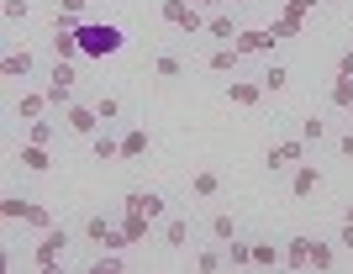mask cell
Returning <instances> with one entry per match:
<instances>
[{"label":"cell","mask_w":353,"mask_h":274,"mask_svg":"<svg viewBox=\"0 0 353 274\" xmlns=\"http://www.w3.org/2000/svg\"><path fill=\"white\" fill-rule=\"evenodd\" d=\"M121 43H127V32L111 21H79V53L85 58H111L121 53Z\"/></svg>","instance_id":"obj_1"},{"label":"cell","mask_w":353,"mask_h":274,"mask_svg":"<svg viewBox=\"0 0 353 274\" xmlns=\"http://www.w3.org/2000/svg\"><path fill=\"white\" fill-rule=\"evenodd\" d=\"M159 21H163V27H174V32H206L211 11H201L195 0H163V6H159Z\"/></svg>","instance_id":"obj_2"},{"label":"cell","mask_w":353,"mask_h":274,"mask_svg":"<svg viewBox=\"0 0 353 274\" xmlns=\"http://www.w3.org/2000/svg\"><path fill=\"white\" fill-rule=\"evenodd\" d=\"M63 253H69V227H48L43 243L32 248V264H37V269H59Z\"/></svg>","instance_id":"obj_3"},{"label":"cell","mask_w":353,"mask_h":274,"mask_svg":"<svg viewBox=\"0 0 353 274\" xmlns=\"http://www.w3.org/2000/svg\"><path fill=\"white\" fill-rule=\"evenodd\" d=\"M74 85H79V69H74V58H59L53 63V74H48V95H53V106H74Z\"/></svg>","instance_id":"obj_4"},{"label":"cell","mask_w":353,"mask_h":274,"mask_svg":"<svg viewBox=\"0 0 353 274\" xmlns=\"http://www.w3.org/2000/svg\"><path fill=\"white\" fill-rule=\"evenodd\" d=\"M301 159H306V143H295V137H290V143H274V148H269L264 164H269V174H290Z\"/></svg>","instance_id":"obj_5"},{"label":"cell","mask_w":353,"mask_h":274,"mask_svg":"<svg viewBox=\"0 0 353 274\" xmlns=\"http://www.w3.org/2000/svg\"><path fill=\"white\" fill-rule=\"evenodd\" d=\"M316 185H322V169H316L311 159H301L290 169V195H295V201H306V195H316Z\"/></svg>","instance_id":"obj_6"},{"label":"cell","mask_w":353,"mask_h":274,"mask_svg":"<svg viewBox=\"0 0 353 274\" xmlns=\"http://www.w3.org/2000/svg\"><path fill=\"white\" fill-rule=\"evenodd\" d=\"M127 211H132V217H148V222H163V195L159 190H132V195H127Z\"/></svg>","instance_id":"obj_7"},{"label":"cell","mask_w":353,"mask_h":274,"mask_svg":"<svg viewBox=\"0 0 353 274\" xmlns=\"http://www.w3.org/2000/svg\"><path fill=\"white\" fill-rule=\"evenodd\" d=\"M63 121H69V132H79V137H95V132H101V111H95V106H69Z\"/></svg>","instance_id":"obj_8"},{"label":"cell","mask_w":353,"mask_h":274,"mask_svg":"<svg viewBox=\"0 0 353 274\" xmlns=\"http://www.w3.org/2000/svg\"><path fill=\"white\" fill-rule=\"evenodd\" d=\"M237 16H232V6H221V11H211V21H206V37H216V43H237Z\"/></svg>","instance_id":"obj_9"},{"label":"cell","mask_w":353,"mask_h":274,"mask_svg":"<svg viewBox=\"0 0 353 274\" xmlns=\"http://www.w3.org/2000/svg\"><path fill=\"white\" fill-rule=\"evenodd\" d=\"M237 53H243V58H248V53H269V48H274V37H269V27L264 32H253V27H243V32H237Z\"/></svg>","instance_id":"obj_10"},{"label":"cell","mask_w":353,"mask_h":274,"mask_svg":"<svg viewBox=\"0 0 353 274\" xmlns=\"http://www.w3.org/2000/svg\"><path fill=\"white\" fill-rule=\"evenodd\" d=\"M48 106H53V95H48V90H32V95H21V101H16V116H21V121H37Z\"/></svg>","instance_id":"obj_11"},{"label":"cell","mask_w":353,"mask_h":274,"mask_svg":"<svg viewBox=\"0 0 353 274\" xmlns=\"http://www.w3.org/2000/svg\"><path fill=\"white\" fill-rule=\"evenodd\" d=\"M227 95H232V106H259L269 90H264V85H253V79H232V90H227Z\"/></svg>","instance_id":"obj_12"},{"label":"cell","mask_w":353,"mask_h":274,"mask_svg":"<svg viewBox=\"0 0 353 274\" xmlns=\"http://www.w3.org/2000/svg\"><path fill=\"white\" fill-rule=\"evenodd\" d=\"M53 53H59V58H85V53H79V27H53Z\"/></svg>","instance_id":"obj_13"},{"label":"cell","mask_w":353,"mask_h":274,"mask_svg":"<svg viewBox=\"0 0 353 274\" xmlns=\"http://www.w3.org/2000/svg\"><path fill=\"white\" fill-rule=\"evenodd\" d=\"M21 164H27L32 174H48V169H53V153H48L43 143H27V148H21Z\"/></svg>","instance_id":"obj_14"},{"label":"cell","mask_w":353,"mask_h":274,"mask_svg":"<svg viewBox=\"0 0 353 274\" xmlns=\"http://www.w3.org/2000/svg\"><path fill=\"white\" fill-rule=\"evenodd\" d=\"M285 264L290 269H311V237H290L285 243Z\"/></svg>","instance_id":"obj_15"},{"label":"cell","mask_w":353,"mask_h":274,"mask_svg":"<svg viewBox=\"0 0 353 274\" xmlns=\"http://www.w3.org/2000/svg\"><path fill=\"white\" fill-rule=\"evenodd\" d=\"M90 153L101 164H117L121 159V137H105V132H95V143H90Z\"/></svg>","instance_id":"obj_16"},{"label":"cell","mask_w":353,"mask_h":274,"mask_svg":"<svg viewBox=\"0 0 353 274\" xmlns=\"http://www.w3.org/2000/svg\"><path fill=\"white\" fill-rule=\"evenodd\" d=\"M163 243H169V248H185V243H190V222H185V217H169V222H163Z\"/></svg>","instance_id":"obj_17"},{"label":"cell","mask_w":353,"mask_h":274,"mask_svg":"<svg viewBox=\"0 0 353 274\" xmlns=\"http://www.w3.org/2000/svg\"><path fill=\"white\" fill-rule=\"evenodd\" d=\"M269 37H274V43H290V37H301V21H290V16H274V21H269Z\"/></svg>","instance_id":"obj_18"},{"label":"cell","mask_w":353,"mask_h":274,"mask_svg":"<svg viewBox=\"0 0 353 274\" xmlns=\"http://www.w3.org/2000/svg\"><path fill=\"white\" fill-rule=\"evenodd\" d=\"M148 148H153V143H148V132L137 127V132H127V137H121V159H143Z\"/></svg>","instance_id":"obj_19"},{"label":"cell","mask_w":353,"mask_h":274,"mask_svg":"<svg viewBox=\"0 0 353 274\" xmlns=\"http://www.w3.org/2000/svg\"><path fill=\"white\" fill-rule=\"evenodd\" d=\"M253 264H259V269H274V264H285V248H274V243H253Z\"/></svg>","instance_id":"obj_20"},{"label":"cell","mask_w":353,"mask_h":274,"mask_svg":"<svg viewBox=\"0 0 353 274\" xmlns=\"http://www.w3.org/2000/svg\"><path fill=\"white\" fill-rule=\"evenodd\" d=\"M195 195H201V201H211V195H216V190H221V174L216 169H201V174H195Z\"/></svg>","instance_id":"obj_21"},{"label":"cell","mask_w":353,"mask_h":274,"mask_svg":"<svg viewBox=\"0 0 353 274\" xmlns=\"http://www.w3.org/2000/svg\"><path fill=\"white\" fill-rule=\"evenodd\" d=\"M237 58H243V53H237L232 43H221L216 53H211V69H216V74H232V69H237Z\"/></svg>","instance_id":"obj_22"},{"label":"cell","mask_w":353,"mask_h":274,"mask_svg":"<svg viewBox=\"0 0 353 274\" xmlns=\"http://www.w3.org/2000/svg\"><path fill=\"white\" fill-rule=\"evenodd\" d=\"M27 211H32V201H21V195H6V201H0V217L6 222H27Z\"/></svg>","instance_id":"obj_23"},{"label":"cell","mask_w":353,"mask_h":274,"mask_svg":"<svg viewBox=\"0 0 353 274\" xmlns=\"http://www.w3.org/2000/svg\"><path fill=\"white\" fill-rule=\"evenodd\" d=\"M27 227H32V232H48V227H59V217H53L48 206H37V201H32V211H27Z\"/></svg>","instance_id":"obj_24"},{"label":"cell","mask_w":353,"mask_h":274,"mask_svg":"<svg viewBox=\"0 0 353 274\" xmlns=\"http://www.w3.org/2000/svg\"><path fill=\"white\" fill-rule=\"evenodd\" d=\"M348 101H353V74H332V106L348 111Z\"/></svg>","instance_id":"obj_25"},{"label":"cell","mask_w":353,"mask_h":274,"mask_svg":"<svg viewBox=\"0 0 353 274\" xmlns=\"http://www.w3.org/2000/svg\"><path fill=\"white\" fill-rule=\"evenodd\" d=\"M311 269H316V274H322V269H332V243L311 237Z\"/></svg>","instance_id":"obj_26"},{"label":"cell","mask_w":353,"mask_h":274,"mask_svg":"<svg viewBox=\"0 0 353 274\" xmlns=\"http://www.w3.org/2000/svg\"><path fill=\"white\" fill-rule=\"evenodd\" d=\"M0 74H32V53H27V48H21V53H6Z\"/></svg>","instance_id":"obj_27"},{"label":"cell","mask_w":353,"mask_h":274,"mask_svg":"<svg viewBox=\"0 0 353 274\" xmlns=\"http://www.w3.org/2000/svg\"><path fill=\"white\" fill-rule=\"evenodd\" d=\"M148 227H153V222H148V217H132V211L121 217V232H127L132 243H143V237H148Z\"/></svg>","instance_id":"obj_28"},{"label":"cell","mask_w":353,"mask_h":274,"mask_svg":"<svg viewBox=\"0 0 353 274\" xmlns=\"http://www.w3.org/2000/svg\"><path fill=\"white\" fill-rule=\"evenodd\" d=\"M227 264H232V269H248L253 264V243H227Z\"/></svg>","instance_id":"obj_29"},{"label":"cell","mask_w":353,"mask_h":274,"mask_svg":"<svg viewBox=\"0 0 353 274\" xmlns=\"http://www.w3.org/2000/svg\"><path fill=\"white\" fill-rule=\"evenodd\" d=\"M85 237L105 248V237H111V222H105V217H85Z\"/></svg>","instance_id":"obj_30"},{"label":"cell","mask_w":353,"mask_h":274,"mask_svg":"<svg viewBox=\"0 0 353 274\" xmlns=\"http://www.w3.org/2000/svg\"><path fill=\"white\" fill-rule=\"evenodd\" d=\"M27 127H32V132H27V143H43V148L53 143V132H59L53 121H43V116H37V121H27Z\"/></svg>","instance_id":"obj_31"},{"label":"cell","mask_w":353,"mask_h":274,"mask_svg":"<svg viewBox=\"0 0 353 274\" xmlns=\"http://www.w3.org/2000/svg\"><path fill=\"white\" fill-rule=\"evenodd\" d=\"M285 85H290V69H285V63H274V69L264 74V90H269V95H280Z\"/></svg>","instance_id":"obj_32"},{"label":"cell","mask_w":353,"mask_h":274,"mask_svg":"<svg viewBox=\"0 0 353 274\" xmlns=\"http://www.w3.org/2000/svg\"><path fill=\"white\" fill-rule=\"evenodd\" d=\"M221 264H227V259H221L216 248H201V253H195V269H201V274H216Z\"/></svg>","instance_id":"obj_33"},{"label":"cell","mask_w":353,"mask_h":274,"mask_svg":"<svg viewBox=\"0 0 353 274\" xmlns=\"http://www.w3.org/2000/svg\"><path fill=\"white\" fill-rule=\"evenodd\" d=\"M95 274H121V253H117V248H101V259H95Z\"/></svg>","instance_id":"obj_34"},{"label":"cell","mask_w":353,"mask_h":274,"mask_svg":"<svg viewBox=\"0 0 353 274\" xmlns=\"http://www.w3.org/2000/svg\"><path fill=\"white\" fill-rule=\"evenodd\" d=\"M316 6H322V0H285V16H290V21H306Z\"/></svg>","instance_id":"obj_35"},{"label":"cell","mask_w":353,"mask_h":274,"mask_svg":"<svg viewBox=\"0 0 353 274\" xmlns=\"http://www.w3.org/2000/svg\"><path fill=\"white\" fill-rule=\"evenodd\" d=\"M301 137H306V143H322V137H327V121H322V116H306V121H301Z\"/></svg>","instance_id":"obj_36"},{"label":"cell","mask_w":353,"mask_h":274,"mask_svg":"<svg viewBox=\"0 0 353 274\" xmlns=\"http://www.w3.org/2000/svg\"><path fill=\"white\" fill-rule=\"evenodd\" d=\"M153 69H159V79H179V74H185V63H179L174 53H163L159 63H153Z\"/></svg>","instance_id":"obj_37"},{"label":"cell","mask_w":353,"mask_h":274,"mask_svg":"<svg viewBox=\"0 0 353 274\" xmlns=\"http://www.w3.org/2000/svg\"><path fill=\"white\" fill-rule=\"evenodd\" d=\"M0 16H6V21H27L32 6H27V0H6V6H0Z\"/></svg>","instance_id":"obj_38"},{"label":"cell","mask_w":353,"mask_h":274,"mask_svg":"<svg viewBox=\"0 0 353 274\" xmlns=\"http://www.w3.org/2000/svg\"><path fill=\"white\" fill-rule=\"evenodd\" d=\"M95 111H101V121H111V116L121 111V101H117V95H101V101H95Z\"/></svg>","instance_id":"obj_39"},{"label":"cell","mask_w":353,"mask_h":274,"mask_svg":"<svg viewBox=\"0 0 353 274\" xmlns=\"http://www.w3.org/2000/svg\"><path fill=\"white\" fill-rule=\"evenodd\" d=\"M211 232H216L221 243H232V217H211Z\"/></svg>","instance_id":"obj_40"},{"label":"cell","mask_w":353,"mask_h":274,"mask_svg":"<svg viewBox=\"0 0 353 274\" xmlns=\"http://www.w3.org/2000/svg\"><path fill=\"white\" fill-rule=\"evenodd\" d=\"M338 153H343V159H353V132H343V137H338Z\"/></svg>","instance_id":"obj_41"},{"label":"cell","mask_w":353,"mask_h":274,"mask_svg":"<svg viewBox=\"0 0 353 274\" xmlns=\"http://www.w3.org/2000/svg\"><path fill=\"white\" fill-rule=\"evenodd\" d=\"M338 248H353V222H343V232H338Z\"/></svg>","instance_id":"obj_42"},{"label":"cell","mask_w":353,"mask_h":274,"mask_svg":"<svg viewBox=\"0 0 353 274\" xmlns=\"http://www.w3.org/2000/svg\"><path fill=\"white\" fill-rule=\"evenodd\" d=\"M63 11H69V16H85V0H63Z\"/></svg>","instance_id":"obj_43"},{"label":"cell","mask_w":353,"mask_h":274,"mask_svg":"<svg viewBox=\"0 0 353 274\" xmlns=\"http://www.w3.org/2000/svg\"><path fill=\"white\" fill-rule=\"evenodd\" d=\"M338 74H353V53H343V58H338Z\"/></svg>","instance_id":"obj_44"},{"label":"cell","mask_w":353,"mask_h":274,"mask_svg":"<svg viewBox=\"0 0 353 274\" xmlns=\"http://www.w3.org/2000/svg\"><path fill=\"white\" fill-rule=\"evenodd\" d=\"M343 222H353V201H348V206H343Z\"/></svg>","instance_id":"obj_45"},{"label":"cell","mask_w":353,"mask_h":274,"mask_svg":"<svg viewBox=\"0 0 353 274\" xmlns=\"http://www.w3.org/2000/svg\"><path fill=\"white\" fill-rule=\"evenodd\" d=\"M232 6H248V0H232Z\"/></svg>","instance_id":"obj_46"},{"label":"cell","mask_w":353,"mask_h":274,"mask_svg":"<svg viewBox=\"0 0 353 274\" xmlns=\"http://www.w3.org/2000/svg\"><path fill=\"white\" fill-rule=\"evenodd\" d=\"M322 6H338V0H322Z\"/></svg>","instance_id":"obj_47"},{"label":"cell","mask_w":353,"mask_h":274,"mask_svg":"<svg viewBox=\"0 0 353 274\" xmlns=\"http://www.w3.org/2000/svg\"><path fill=\"white\" fill-rule=\"evenodd\" d=\"M348 116H353V101H348Z\"/></svg>","instance_id":"obj_48"}]
</instances>
